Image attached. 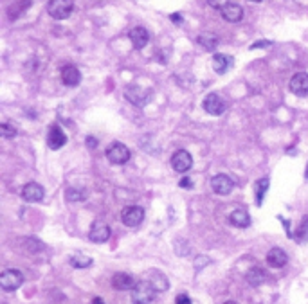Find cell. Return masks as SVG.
<instances>
[{
    "mask_svg": "<svg viewBox=\"0 0 308 304\" xmlns=\"http://www.w3.org/2000/svg\"><path fill=\"white\" fill-rule=\"evenodd\" d=\"M110 238V227L103 221H94L89 231V239L94 243H105Z\"/></svg>",
    "mask_w": 308,
    "mask_h": 304,
    "instance_id": "cell-9",
    "label": "cell"
},
{
    "mask_svg": "<svg viewBox=\"0 0 308 304\" xmlns=\"http://www.w3.org/2000/svg\"><path fill=\"white\" fill-rule=\"evenodd\" d=\"M296 239L297 241H308V214L301 220V225L296 233Z\"/></svg>",
    "mask_w": 308,
    "mask_h": 304,
    "instance_id": "cell-26",
    "label": "cell"
},
{
    "mask_svg": "<svg viewBox=\"0 0 308 304\" xmlns=\"http://www.w3.org/2000/svg\"><path fill=\"white\" fill-rule=\"evenodd\" d=\"M175 304H191V299L186 293H179L177 299H175Z\"/></svg>",
    "mask_w": 308,
    "mask_h": 304,
    "instance_id": "cell-31",
    "label": "cell"
},
{
    "mask_svg": "<svg viewBox=\"0 0 308 304\" xmlns=\"http://www.w3.org/2000/svg\"><path fill=\"white\" fill-rule=\"evenodd\" d=\"M251 2H263V0H251Z\"/></svg>",
    "mask_w": 308,
    "mask_h": 304,
    "instance_id": "cell-39",
    "label": "cell"
},
{
    "mask_svg": "<svg viewBox=\"0 0 308 304\" xmlns=\"http://www.w3.org/2000/svg\"><path fill=\"white\" fill-rule=\"evenodd\" d=\"M67 198L74 200V202H79V200L85 198V194L81 191H76V189H67Z\"/></svg>",
    "mask_w": 308,
    "mask_h": 304,
    "instance_id": "cell-29",
    "label": "cell"
},
{
    "mask_svg": "<svg viewBox=\"0 0 308 304\" xmlns=\"http://www.w3.org/2000/svg\"><path fill=\"white\" fill-rule=\"evenodd\" d=\"M269 189V178H261L258 180V186H256V205H261L263 204V196H265V191Z\"/></svg>",
    "mask_w": 308,
    "mask_h": 304,
    "instance_id": "cell-25",
    "label": "cell"
},
{
    "mask_svg": "<svg viewBox=\"0 0 308 304\" xmlns=\"http://www.w3.org/2000/svg\"><path fill=\"white\" fill-rule=\"evenodd\" d=\"M204 110L208 112L209 116H222L225 112V101L220 97L218 94H209L204 99Z\"/></svg>",
    "mask_w": 308,
    "mask_h": 304,
    "instance_id": "cell-10",
    "label": "cell"
},
{
    "mask_svg": "<svg viewBox=\"0 0 308 304\" xmlns=\"http://www.w3.org/2000/svg\"><path fill=\"white\" fill-rule=\"evenodd\" d=\"M62 81L67 87H78L79 81H81V74H79L78 70V67H74V65H65L62 69Z\"/></svg>",
    "mask_w": 308,
    "mask_h": 304,
    "instance_id": "cell-18",
    "label": "cell"
},
{
    "mask_svg": "<svg viewBox=\"0 0 308 304\" xmlns=\"http://www.w3.org/2000/svg\"><path fill=\"white\" fill-rule=\"evenodd\" d=\"M0 135L4 139H13L17 135V128L9 122H4V124H0Z\"/></svg>",
    "mask_w": 308,
    "mask_h": 304,
    "instance_id": "cell-27",
    "label": "cell"
},
{
    "mask_svg": "<svg viewBox=\"0 0 308 304\" xmlns=\"http://www.w3.org/2000/svg\"><path fill=\"white\" fill-rule=\"evenodd\" d=\"M270 42L269 40H263V42H256V44L251 45V49H263V47H269Z\"/></svg>",
    "mask_w": 308,
    "mask_h": 304,
    "instance_id": "cell-32",
    "label": "cell"
},
{
    "mask_svg": "<svg viewBox=\"0 0 308 304\" xmlns=\"http://www.w3.org/2000/svg\"><path fill=\"white\" fill-rule=\"evenodd\" d=\"M224 304H236V303H233V301H227V303H224Z\"/></svg>",
    "mask_w": 308,
    "mask_h": 304,
    "instance_id": "cell-38",
    "label": "cell"
},
{
    "mask_svg": "<svg viewBox=\"0 0 308 304\" xmlns=\"http://www.w3.org/2000/svg\"><path fill=\"white\" fill-rule=\"evenodd\" d=\"M87 144H89V148L94 149L95 146H97V140H95L94 137H87Z\"/></svg>",
    "mask_w": 308,
    "mask_h": 304,
    "instance_id": "cell-34",
    "label": "cell"
},
{
    "mask_svg": "<svg viewBox=\"0 0 308 304\" xmlns=\"http://www.w3.org/2000/svg\"><path fill=\"white\" fill-rule=\"evenodd\" d=\"M71 265H72L74 268H87V266L92 265V257L78 252V254H74L72 257H71Z\"/></svg>",
    "mask_w": 308,
    "mask_h": 304,
    "instance_id": "cell-24",
    "label": "cell"
},
{
    "mask_svg": "<svg viewBox=\"0 0 308 304\" xmlns=\"http://www.w3.org/2000/svg\"><path fill=\"white\" fill-rule=\"evenodd\" d=\"M196 44L200 45V47H204L206 50H214L216 49V45H218V38H216L214 34L204 33L196 38Z\"/></svg>",
    "mask_w": 308,
    "mask_h": 304,
    "instance_id": "cell-22",
    "label": "cell"
},
{
    "mask_svg": "<svg viewBox=\"0 0 308 304\" xmlns=\"http://www.w3.org/2000/svg\"><path fill=\"white\" fill-rule=\"evenodd\" d=\"M286 261H288V256L283 249L280 247H274V249L269 250V254H267V263L269 266L272 268H283L286 265Z\"/></svg>",
    "mask_w": 308,
    "mask_h": 304,
    "instance_id": "cell-16",
    "label": "cell"
},
{
    "mask_svg": "<svg viewBox=\"0 0 308 304\" xmlns=\"http://www.w3.org/2000/svg\"><path fill=\"white\" fill-rule=\"evenodd\" d=\"M157 290L153 288L150 281H141L137 282L132 290V303L134 304H150L155 299Z\"/></svg>",
    "mask_w": 308,
    "mask_h": 304,
    "instance_id": "cell-1",
    "label": "cell"
},
{
    "mask_svg": "<svg viewBox=\"0 0 308 304\" xmlns=\"http://www.w3.org/2000/svg\"><path fill=\"white\" fill-rule=\"evenodd\" d=\"M193 166V157H191L190 151L186 149H179L175 151L173 157H171V167H173L177 173H188Z\"/></svg>",
    "mask_w": 308,
    "mask_h": 304,
    "instance_id": "cell-7",
    "label": "cell"
},
{
    "mask_svg": "<svg viewBox=\"0 0 308 304\" xmlns=\"http://www.w3.org/2000/svg\"><path fill=\"white\" fill-rule=\"evenodd\" d=\"M211 189H213L216 194H229L233 189H235V182L231 180L227 175H216V177L211 178Z\"/></svg>",
    "mask_w": 308,
    "mask_h": 304,
    "instance_id": "cell-12",
    "label": "cell"
},
{
    "mask_svg": "<svg viewBox=\"0 0 308 304\" xmlns=\"http://www.w3.org/2000/svg\"><path fill=\"white\" fill-rule=\"evenodd\" d=\"M180 187H184V189H191V187H193V184H191L190 178H182V180H180Z\"/></svg>",
    "mask_w": 308,
    "mask_h": 304,
    "instance_id": "cell-33",
    "label": "cell"
},
{
    "mask_svg": "<svg viewBox=\"0 0 308 304\" xmlns=\"http://www.w3.org/2000/svg\"><path fill=\"white\" fill-rule=\"evenodd\" d=\"M29 6H31V0H22V4H17V11H9V18H11V20L18 18V15H20L24 9H27Z\"/></svg>",
    "mask_w": 308,
    "mask_h": 304,
    "instance_id": "cell-28",
    "label": "cell"
},
{
    "mask_svg": "<svg viewBox=\"0 0 308 304\" xmlns=\"http://www.w3.org/2000/svg\"><path fill=\"white\" fill-rule=\"evenodd\" d=\"M245 279H247V282H249L251 286H260V284H263V282H265L267 276H265V272L261 270V268L254 266V268H251V270L247 272Z\"/></svg>",
    "mask_w": 308,
    "mask_h": 304,
    "instance_id": "cell-21",
    "label": "cell"
},
{
    "mask_svg": "<svg viewBox=\"0 0 308 304\" xmlns=\"http://www.w3.org/2000/svg\"><path fill=\"white\" fill-rule=\"evenodd\" d=\"M233 65H235L233 56L222 54V52H216V54L213 56V69L216 74H225Z\"/></svg>",
    "mask_w": 308,
    "mask_h": 304,
    "instance_id": "cell-19",
    "label": "cell"
},
{
    "mask_svg": "<svg viewBox=\"0 0 308 304\" xmlns=\"http://www.w3.org/2000/svg\"><path fill=\"white\" fill-rule=\"evenodd\" d=\"M105 155H107V159L112 162V164H118V166H121V164H126V162L130 161L132 153H130V149L126 148L123 142H112L107 148Z\"/></svg>",
    "mask_w": 308,
    "mask_h": 304,
    "instance_id": "cell-3",
    "label": "cell"
},
{
    "mask_svg": "<svg viewBox=\"0 0 308 304\" xmlns=\"http://www.w3.org/2000/svg\"><path fill=\"white\" fill-rule=\"evenodd\" d=\"M229 2L231 0H208V4L211 7H214V9H222V7H225Z\"/></svg>",
    "mask_w": 308,
    "mask_h": 304,
    "instance_id": "cell-30",
    "label": "cell"
},
{
    "mask_svg": "<svg viewBox=\"0 0 308 304\" xmlns=\"http://www.w3.org/2000/svg\"><path fill=\"white\" fill-rule=\"evenodd\" d=\"M288 87H290L292 94L299 95V97L308 95V74L307 72H297V74H294Z\"/></svg>",
    "mask_w": 308,
    "mask_h": 304,
    "instance_id": "cell-8",
    "label": "cell"
},
{
    "mask_svg": "<svg viewBox=\"0 0 308 304\" xmlns=\"http://www.w3.org/2000/svg\"><path fill=\"white\" fill-rule=\"evenodd\" d=\"M67 144V135L63 133V130L58 124H52L49 128V133H47V146L50 149H60Z\"/></svg>",
    "mask_w": 308,
    "mask_h": 304,
    "instance_id": "cell-11",
    "label": "cell"
},
{
    "mask_svg": "<svg viewBox=\"0 0 308 304\" xmlns=\"http://www.w3.org/2000/svg\"><path fill=\"white\" fill-rule=\"evenodd\" d=\"M22 282H24L22 272L15 270V268H7V270H4L2 276H0V286L4 288L6 292H13V290L20 288Z\"/></svg>",
    "mask_w": 308,
    "mask_h": 304,
    "instance_id": "cell-4",
    "label": "cell"
},
{
    "mask_svg": "<svg viewBox=\"0 0 308 304\" xmlns=\"http://www.w3.org/2000/svg\"><path fill=\"white\" fill-rule=\"evenodd\" d=\"M220 13H222V18H224L225 22H231V23L240 22L241 18H243V7H241L240 4H235V2H229L225 7H222Z\"/></svg>",
    "mask_w": 308,
    "mask_h": 304,
    "instance_id": "cell-14",
    "label": "cell"
},
{
    "mask_svg": "<svg viewBox=\"0 0 308 304\" xmlns=\"http://www.w3.org/2000/svg\"><path fill=\"white\" fill-rule=\"evenodd\" d=\"M74 4L72 0H49L47 4V13L54 20H65L72 15Z\"/></svg>",
    "mask_w": 308,
    "mask_h": 304,
    "instance_id": "cell-2",
    "label": "cell"
},
{
    "mask_svg": "<svg viewBox=\"0 0 308 304\" xmlns=\"http://www.w3.org/2000/svg\"><path fill=\"white\" fill-rule=\"evenodd\" d=\"M150 95H151L150 90H144L142 87H137V85H132V87H126V89H124V97L135 106L148 105Z\"/></svg>",
    "mask_w": 308,
    "mask_h": 304,
    "instance_id": "cell-5",
    "label": "cell"
},
{
    "mask_svg": "<svg viewBox=\"0 0 308 304\" xmlns=\"http://www.w3.org/2000/svg\"><path fill=\"white\" fill-rule=\"evenodd\" d=\"M171 22H175V23H182V17H180L179 13H175V15H171Z\"/></svg>",
    "mask_w": 308,
    "mask_h": 304,
    "instance_id": "cell-35",
    "label": "cell"
},
{
    "mask_svg": "<svg viewBox=\"0 0 308 304\" xmlns=\"http://www.w3.org/2000/svg\"><path fill=\"white\" fill-rule=\"evenodd\" d=\"M92 304H105V301H103L101 297H95L94 301H92Z\"/></svg>",
    "mask_w": 308,
    "mask_h": 304,
    "instance_id": "cell-36",
    "label": "cell"
},
{
    "mask_svg": "<svg viewBox=\"0 0 308 304\" xmlns=\"http://www.w3.org/2000/svg\"><path fill=\"white\" fill-rule=\"evenodd\" d=\"M45 196V191L44 187L40 186V184L36 182H29L24 186L22 189V198L25 200V202H31V204H34V202H42Z\"/></svg>",
    "mask_w": 308,
    "mask_h": 304,
    "instance_id": "cell-13",
    "label": "cell"
},
{
    "mask_svg": "<svg viewBox=\"0 0 308 304\" xmlns=\"http://www.w3.org/2000/svg\"><path fill=\"white\" fill-rule=\"evenodd\" d=\"M128 38L135 49L141 50L148 45V42H150V34H148V31H146L144 27H134L128 33Z\"/></svg>",
    "mask_w": 308,
    "mask_h": 304,
    "instance_id": "cell-15",
    "label": "cell"
},
{
    "mask_svg": "<svg viewBox=\"0 0 308 304\" xmlns=\"http://www.w3.org/2000/svg\"><path fill=\"white\" fill-rule=\"evenodd\" d=\"M121 220L126 227H137L144 220V209L139 205H128L121 212Z\"/></svg>",
    "mask_w": 308,
    "mask_h": 304,
    "instance_id": "cell-6",
    "label": "cell"
},
{
    "mask_svg": "<svg viewBox=\"0 0 308 304\" xmlns=\"http://www.w3.org/2000/svg\"><path fill=\"white\" fill-rule=\"evenodd\" d=\"M135 284H137L135 279L130 274H126V272H118L112 277V286L116 290H134Z\"/></svg>",
    "mask_w": 308,
    "mask_h": 304,
    "instance_id": "cell-17",
    "label": "cell"
},
{
    "mask_svg": "<svg viewBox=\"0 0 308 304\" xmlns=\"http://www.w3.org/2000/svg\"><path fill=\"white\" fill-rule=\"evenodd\" d=\"M229 221H231V225L238 227V229H245V227L251 225V216H249V212H247V210L236 209V210H233V212H231Z\"/></svg>",
    "mask_w": 308,
    "mask_h": 304,
    "instance_id": "cell-20",
    "label": "cell"
},
{
    "mask_svg": "<svg viewBox=\"0 0 308 304\" xmlns=\"http://www.w3.org/2000/svg\"><path fill=\"white\" fill-rule=\"evenodd\" d=\"M150 282L153 284V288H155L157 292H166V290H168V279H166L161 272H153Z\"/></svg>",
    "mask_w": 308,
    "mask_h": 304,
    "instance_id": "cell-23",
    "label": "cell"
},
{
    "mask_svg": "<svg viewBox=\"0 0 308 304\" xmlns=\"http://www.w3.org/2000/svg\"><path fill=\"white\" fill-rule=\"evenodd\" d=\"M305 178L308 180V164H307V171H305Z\"/></svg>",
    "mask_w": 308,
    "mask_h": 304,
    "instance_id": "cell-37",
    "label": "cell"
}]
</instances>
